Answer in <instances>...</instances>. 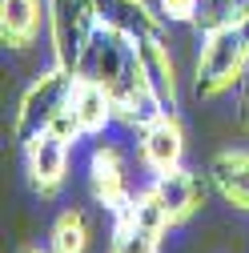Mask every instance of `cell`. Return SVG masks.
I'll return each mask as SVG.
<instances>
[{
  "label": "cell",
  "mask_w": 249,
  "mask_h": 253,
  "mask_svg": "<svg viewBox=\"0 0 249 253\" xmlns=\"http://www.w3.org/2000/svg\"><path fill=\"white\" fill-rule=\"evenodd\" d=\"M81 73H88L92 81L105 84V92L113 97V109H117V125H124V129H133V133L149 117H157L165 109L157 101V92H153L149 77H145L137 41L113 33V28H97Z\"/></svg>",
  "instance_id": "cell-1"
},
{
  "label": "cell",
  "mask_w": 249,
  "mask_h": 253,
  "mask_svg": "<svg viewBox=\"0 0 249 253\" xmlns=\"http://www.w3.org/2000/svg\"><path fill=\"white\" fill-rule=\"evenodd\" d=\"M245 60H249V12L201 37V48L193 60V97L221 101L225 92H233L241 84Z\"/></svg>",
  "instance_id": "cell-2"
},
{
  "label": "cell",
  "mask_w": 249,
  "mask_h": 253,
  "mask_svg": "<svg viewBox=\"0 0 249 253\" xmlns=\"http://www.w3.org/2000/svg\"><path fill=\"white\" fill-rule=\"evenodd\" d=\"M173 217L161 205L157 189L141 185L133 201L113 213V229H109V253H161L165 237H169Z\"/></svg>",
  "instance_id": "cell-3"
},
{
  "label": "cell",
  "mask_w": 249,
  "mask_h": 253,
  "mask_svg": "<svg viewBox=\"0 0 249 253\" xmlns=\"http://www.w3.org/2000/svg\"><path fill=\"white\" fill-rule=\"evenodd\" d=\"M73 81H77V73L52 60V65L20 92L16 113H12V137H16V141H28L33 133H44L48 125L69 109V88H73Z\"/></svg>",
  "instance_id": "cell-4"
},
{
  "label": "cell",
  "mask_w": 249,
  "mask_h": 253,
  "mask_svg": "<svg viewBox=\"0 0 249 253\" xmlns=\"http://www.w3.org/2000/svg\"><path fill=\"white\" fill-rule=\"evenodd\" d=\"M97 28L101 20L92 0H48V48L56 65L81 73Z\"/></svg>",
  "instance_id": "cell-5"
},
{
  "label": "cell",
  "mask_w": 249,
  "mask_h": 253,
  "mask_svg": "<svg viewBox=\"0 0 249 253\" xmlns=\"http://www.w3.org/2000/svg\"><path fill=\"white\" fill-rule=\"evenodd\" d=\"M20 153H24L28 189H33L41 201H56L60 189H65V181H69V153H73V141H65L60 133L44 129V133H33L28 141H20Z\"/></svg>",
  "instance_id": "cell-6"
},
{
  "label": "cell",
  "mask_w": 249,
  "mask_h": 253,
  "mask_svg": "<svg viewBox=\"0 0 249 253\" xmlns=\"http://www.w3.org/2000/svg\"><path fill=\"white\" fill-rule=\"evenodd\" d=\"M84 189H88L92 205H101L109 217L133 201L137 189L129 181V161H124L121 145H113V141H97L92 145L88 161H84Z\"/></svg>",
  "instance_id": "cell-7"
},
{
  "label": "cell",
  "mask_w": 249,
  "mask_h": 253,
  "mask_svg": "<svg viewBox=\"0 0 249 253\" xmlns=\"http://www.w3.org/2000/svg\"><path fill=\"white\" fill-rule=\"evenodd\" d=\"M137 161L153 177L185 165V125L173 109H161L137 129Z\"/></svg>",
  "instance_id": "cell-8"
},
{
  "label": "cell",
  "mask_w": 249,
  "mask_h": 253,
  "mask_svg": "<svg viewBox=\"0 0 249 253\" xmlns=\"http://www.w3.org/2000/svg\"><path fill=\"white\" fill-rule=\"evenodd\" d=\"M149 185L157 189V197H161V205L169 209L173 225H189V221L205 209L209 189H213L209 173L189 169V165H177V169H169V173H157Z\"/></svg>",
  "instance_id": "cell-9"
},
{
  "label": "cell",
  "mask_w": 249,
  "mask_h": 253,
  "mask_svg": "<svg viewBox=\"0 0 249 253\" xmlns=\"http://www.w3.org/2000/svg\"><path fill=\"white\" fill-rule=\"evenodd\" d=\"M69 117L81 129V137H105L117 125V109L113 97L105 92L101 81H92L88 73H77L73 88H69Z\"/></svg>",
  "instance_id": "cell-10"
},
{
  "label": "cell",
  "mask_w": 249,
  "mask_h": 253,
  "mask_svg": "<svg viewBox=\"0 0 249 253\" xmlns=\"http://www.w3.org/2000/svg\"><path fill=\"white\" fill-rule=\"evenodd\" d=\"M48 33V0H0V41L12 52H28Z\"/></svg>",
  "instance_id": "cell-11"
},
{
  "label": "cell",
  "mask_w": 249,
  "mask_h": 253,
  "mask_svg": "<svg viewBox=\"0 0 249 253\" xmlns=\"http://www.w3.org/2000/svg\"><path fill=\"white\" fill-rule=\"evenodd\" d=\"M92 4H97L101 28H113V33L129 37V41H145L153 33H165V16L149 0H92Z\"/></svg>",
  "instance_id": "cell-12"
},
{
  "label": "cell",
  "mask_w": 249,
  "mask_h": 253,
  "mask_svg": "<svg viewBox=\"0 0 249 253\" xmlns=\"http://www.w3.org/2000/svg\"><path fill=\"white\" fill-rule=\"evenodd\" d=\"M205 173L213 181V193L221 197L229 209L249 213V149L233 145V149L213 153V161H209Z\"/></svg>",
  "instance_id": "cell-13"
},
{
  "label": "cell",
  "mask_w": 249,
  "mask_h": 253,
  "mask_svg": "<svg viewBox=\"0 0 249 253\" xmlns=\"http://www.w3.org/2000/svg\"><path fill=\"white\" fill-rule=\"evenodd\" d=\"M137 48H141V65H145V77H149L153 92H157V101L177 113V105H181V81H177V65H173V52H169L165 33H153V37L137 41Z\"/></svg>",
  "instance_id": "cell-14"
},
{
  "label": "cell",
  "mask_w": 249,
  "mask_h": 253,
  "mask_svg": "<svg viewBox=\"0 0 249 253\" xmlns=\"http://www.w3.org/2000/svg\"><path fill=\"white\" fill-rule=\"evenodd\" d=\"M92 241V225L81 209H60L52 229H48V249L52 253H88Z\"/></svg>",
  "instance_id": "cell-15"
},
{
  "label": "cell",
  "mask_w": 249,
  "mask_h": 253,
  "mask_svg": "<svg viewBox=\"0 0 249 253\" xmlns=\"http://www.w3.org/2000/svg\"><path fill=\"white\" fill-rule=\"evenodd\" d=\"M249 12V0H201V12L193 20V28L205 37L213 33V28H221V24H233Z\"/></svg>",
  "instance_id": "cell-16"
},
{
  "label": "cell",
  "mask_w": 249,
  "mask_h": 253,
  "mask_svg": "<svg viewBox=\"0 0 249 253\" xmlns=\"http://www.w3.org/2000/svg\"><path fill=\"white\" fill-rule=\"evenodd\" d=\"M157 12L165 16V24H193L201 0H157Z\"/></svg>",
  "instance_id": "cell-17"
},
{
  "label": "cell",
  "mask_w": 249,
  "mask_h": 253,
  "mask_svg": "<svg viewBox=\"0 0 249 253\" xmlns=\"http://www.w3.org/2000/svg\"><path fill=\"white\" fill-rule=\"evenodd\" d=\"M237 129L249 137V60H245V73L237 84Z\"/></svg>",
  "instance_id": "cell-18"
},
{
  "label": "cell",
  "mask_w": 249,
  "mask_h": 253,
  "mask_svg": "<svg viewBox=\"0 0 249 253\" xmlns=\"http://www.w3.org/2000/svg\"><path fill=\"white\" fill-rule=\"evenodd\" d=\"M16 253H52V249H48V245H20Z\"/></svg>",
  "instance_id": "cell-19"
}]
</instances>
